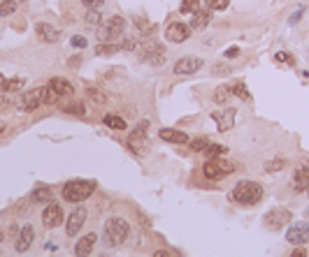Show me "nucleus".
I'll return each mask as SVG.
<instances>
[{
	"mask_svg": "<svg viewBox=\"0 0 309 257\" xmlns=\"http://www.w3.org/2000/svg\"><path fill=\"white\" fill-rule=\"evenodd\" d=\"M307 195H309V188H307Z\"/></svg>",
	"mask_w": 309,
	"mask_h": 257,
	"instance_id": "obj_50",
	"label": "nucleus"
},
{
	"mask_svg": "<svg viewBox=\"0 0 309 257\" xmlns=\"http://www.w3.org/2000/svg\"><path fill=\"white\" fill-rule=\"evenodd\" d=\"M307 250H304V245H295V250H293V257H304Z\"/></svg>",
	"mask_w": 309,
	"mask_h": 257,
	"instance_id": "obj_45",
	"label": "nucleus"
},
{
	"mask_svg": "<svg viewBox=\"0 0 309 257\" xmlns=\"http://www.w3.org/2000/svg\"><path fill=\"white\" fill-rule=\"evenodd\" d=\"M26 86V79L24 77H12L7 79L5 77V86H3V93H7V95H12V93H19V90Z\"/></svg>",
	"mask_w": 309,
	"mask_h": 257,
	"instance_id": "obj_24",
	"label": "nucleus"
},
{
	"mask_svg": "<svg viewBox=\"0 0 309 257\" xmlns=\"http://www.w3.org/2000/svg\"><path fill=\"white\" fill-rule=\"evenodd\" d=\"M230 197H233V202L240 204V206H256V204L265 197V190H263V186L258 181L247 179V181H240V183L233 188Z\"/></svg>",
	"mask_w": 309,
	"mask_h": 257,
	"instance_id": "obj_1",
	"label": "nucleus"
},
{
	"mask_svg": "<svg viewBox=\"0 0 309 257\" xmlns=\"http://www.w3.org/2000/svg\"><path fill=\"white\" fill-rule=\"evenodd\" d=\"M3 132H5V123H3V120H0V135H3Z\"/></svg>",
	"mask_w": 309,
	"mask_h": 257,
	"instance_id": "obj_48",
	"label": "nucleus"
},
{
	"mask_svg": "<svg viewBox=\"0 0 309 257\" xmlns=\"http://www.w3.org/2000/svg\"><path fill=\"white\" fill-rule=\"evenodd\" d=\"M291 188H293V192H307V188H309V165H300V167L293 172Z\"/></svg>",
	"mask_w": 309,
	"mask_h": 257,
	"instance_id": "obj_16",
	"label": "nucleus"
},
{
	"mask_svg": "<svg viewBox=\"0 0 309 257\" xmlns=\"http://www.w3.org/2000/svg\"><path fill=\"white\" fill-rule=\"evenodd\" d=\"M200 5H202L200 0H182V5H179V12H182V14H193Z\"/></svg>",
	"mask_w": 309,
	"mask_h": 257,
	"instance_id": "obj_36",
	"label": "nucleus"
},
{
	"mask_svg": "<svg viewBox=\"0 0 309 257\" xmlns=\"http://www.w3.org/2000/svg\"><path fill=\"white\" fill-rule=\"evenodd\" d=\"M212 10H209V7H198V10H195L193 14H191V30H202L205 28L207 24H209V21H212Z\"/></svg>",
	"mask_w": 309,
	"mask_h": 257,
	"instance_id": "obj_18",
	"label": "nucleus"
},
{
	"mask_svg": "<svg viewBox=\"0 0 309 257\" xmlns=\"http://www.w3.org/2000/svg\"><path fill=\"white\" fill-rule=\"evenodd\" d=\"M3 86H5V77L0 74V93H3Z\"/></svg>",
	"mask_w": 309,
	"mask_h": 257,
	"instance_id": "obj_47",
	"label": "nucleus"
},
{
	"mask_svg": "<svg viewBox=\"0 0 309 257\" xmlns=\"http://www.w3.org/2000/svg\"><path fill=\"white\" fill-rule=\"evenodd\" d=\"M205 65V60L198 58V56H182V58L175 63V74H179V77H184V74H195V72L200 70V67Z\"/></svg>",
	"mask_w": 309,
	"mask_h": 257,
	"instance_id": "obj_11",
	"label": "nucleus"
},
{
	"mask_svg": "<svg viewBox=\"0 0 309 257\" xmlns=\"http://www.w3.org/2000/svg\"><path fill=\"white\" fill-rule=\"evenodd\" d=\"M202 153H205L207 158H218V156H225V153H228V149H225L223 144H212V142H209V146H207Z\"/></svg>",
	"mask_w": 309,
	"mask_h": 257,
	"instance_id": "obj_33",
	"label": "nucleus"
},
{
	"mask_svg": "<svg viewBox=\"0 0 309 257\" xmlns=\"http://www.w3.org/2000/svg\"><path fill=\"white\" fill-rule=\"evenodd\" d=\"M233 67L230 65H212V74H230Z\"/></svg>",
	"mask_w": 309,
	"mask_h": 257,
	"instance_id": "obj_39",
	"label": "nucleus"
},
{
	"mask_svg": "<svg viewBox=\"0 0 309 257\" xmlns=\"http://www.w3.org/2000/svg\"><path fill=\"white\" fill-rule=\"evenodd\" d=\"M96 190H98V183L93 179H72L63 186L61 195H63V199L70 204H82L84 199L91 197Z\"/></svg>",
	"mask_w": 309,
	"mask_h": 257,
	"instance_id": "obj_3",
	"label": "nucleus"
},
{
	"mask_svg": "<svg viewBox=\"0 0 309 257\" xmlns=\"http://www.w3.org/2000/svg\"><path fill=\"white\" fill-rule=\"evenodd\" d=\"M79 63H82V56H72L70 58V67H79Z\"/></svg>",
	"mask_w": 309,
	"mask_h": 257,
	"instance_id": "obj_46",
	"label": "nucleus"
},
{
	"mask_svg": "<svg viewBox=\"0 0 309 257\" xmlns=\"http://www.w3.org/2000/svg\"><path fill=\"white\" fill-rule=\"evenodd\" d=\"M86 218H89V211H86L84 206H77L72 213L67 215V222H65V234L67 236H77V234L82 232V227H84Z\"/></svg>",
	"mask_w": 309,
	"mask_h": 257,
	"instance_id": "obj_10",
	"label": "nucleus"
},
{
	"mask_svg": "<svg viewBox=\"0 0 309 257\" xmlns=\"http://www.w3.org/2000/svg\"><path fill=\"white\" fill-rule=\"evenodd\" d=\"M188 35H191V26L182 24V21H175V24H170L165 28V40H170V42H175V44L186 42Z\"/></svg>",
	"mask_w": 309,
	"mask_h": 257,
	"instance_id": "obj_13",
	"label": "nucleus"
},
{
	"mask_svg": "<svg viewBox=\"0 0 309 257\" xmlns=\"http://www.w3.org/2000/svg\"><path fill=\"white\" fill-rule=\"evenodd\" d=\"M63 222V206L56 202H49L42 211V225L47 229H54Z\"/></svg>",
	"mask_w": 309,
	"mask_h": 257,
	"instance_id": "obj_12",
	"label": "nucleus"
},
{
	"mask_svg": "<svg viewBox=\"0 0 309 257\" xmlns=\"http://www.w3.org/2000/svg\"><path fill=\"white\" fill-rule=\"evenodd\" d=\"M307 215H309V211H307Z\"/></svg>",
	"mask_w": 309,
	"mask_h": 257,
	"instance_id": "obj_51",
	"label": "nucleus"
},
{
	"mask_svg": "<svg viewBox=\"0 0 309 257\" xmlns=\"http://www.w3.org/2000/svg\"><path fill=\"white\" fill-rule=\"evenodd\" d=\"M158 137L163 139V142H170V144H188V135L184 130H175V127H163V130H158Z\"/></svg>",
	"mask_w": 309,
	"mask_h": 257,
	"instance_id": "obj_20",
	"label": "nucleus"
},
{
	"mask_svg": "<svg viewBox=\"0 0 309 257\" xmlns=\"http://www.w3.org/2000/svg\"><path fill=\"white\" fill-rule=\"evenodd\" d=\"M235 109L233 107H225V109H218V111H212V118L216 123V130L218 132H228L235 123Z\"/></svg>",
	"mask_w": 309,
	"mask_h": 257,
	"instance_id": "obj_14",
	"label": "nucleus"
},
{
	"mask_svg": "<svg viewBox=\"0 0 309 257\" xmlns=\"http://www.w3.org/2000/svg\"><path fill=\"white\" fill-rule=\"evenodd\" d=\"M70 42H72V47H77V49H84L86 44H89V42H86V37H84V35H74L72 40H70Z\"/></svg>",
	"mask_w": 309,
	"mask_h": 257,
	"instance_id": "obj_40",
	"label": "nucleus"
},
{
	"mask_svg": "<svg viewBox=\"0 0 309 257\" xmlns=\"http://www.w3.org/2000/svg\"><path fill=\"white\" fill-rule=\"evenodd\" d=\"M230 90H233V95H237L240 100H251V93H249V86L244 84V81H233L230 84Z\"/></svg>",
	"mask_w": 309,
	"mask_h": 257,
	"instance_id": "obj_29",
	"label": "nucleus"
},
{
	"mask_svg": "<svg viewBox=\"0 0 309 257\" xmlns=\"http://www.w3.org/2000/svg\"><path fill=\"white\" fill-rule=\"evenodd\" d=\"M286 241L291 245H307L309 243V222H291L286 229Z\"/></svg>",
	"mask_w": 309,
	"mask_h": 257,
	"instance_id": "obj_8",
	"label": "nucleus"
},
{
	"mask_svg": "<svg viewBox=\"0 0 309 257\" xmlns=\"http://www.w3.org/2000/svg\"><path fill=\"white\" fill-rule=\"evenodd\" d=\"M103 123L107 127H112V130H126V120H123L119 114H105Z\"/></svg>",
	"mask_w": 309,
	"mask_h": 257,
	"instance_id": "obj_28",
	"label": "nucleus"
},
{
	"mask_svg": "<svg viewBox=\"0 0 309 257\" xmlns=\"http://www.w3.org/2000/svg\"><path fill=\"white\" fill-rule=\"evenodd\" d=\"M33 239H35V229H33V225H28V222H26L24 227H21V232H19V236H17V243H14L17 252H26V250H28V248L33 245Z\"/></svg>",
	"mask_w": 309,
	"mask_h": 257,
	"instance_id": "obj_17",
	"label": "nucleus"
},
{
	"mask_svg": "<svg viewBox=\"0 0 309 257\" xmlns=\"http://www.w3.org/2000/svg\"><path fill=\"white\" fill-rule=\"evenodd\" d=\"M119 51H121V44L119 42H98V47H96L98 56H114Z\"/></svg>",
	"mask_w": 309,
	"mask_h": 257,
	"instance_id": "obj_27",
	"label": "nucleus"
},
{
	"mask_svg": "<svg viewBox=\"0 0 309 257\" xmlns=\"http://www.w3.org/2000/svg\"><path fill=\"white\" fill-rule=\"evenodd\" d=\"M207 146H209V137H198V139H193V142H188V149L195 151V153H202Z\"/></svg>",
	"mask_w": 309,
	"mask_h": 257,
	"instance_id": "obj_35",
	"label": "nucleus"
},
{
	"mask_svg": "<svg viewBox=\"0 0 309 257\" xmlns=\"http://www.w3.org/2000/svg\"><path fill=\"white\" fill-rule=\"evenodd\" d=\"M44 104V86H37V88H31L26 95H21L19 100V109L21 111H35L37 107Z\"/></svg>",
	"mask_w": 309,
	"mask_h": 257,
	"instance_id": "obj_9",
	"label": "nucleus"
},
{
	"mask_svg": "<svg viewBox=\"0 0 309 257\" xmlns=\"http://www.w3.org/2000/svg\"><path fill=\"white\" fill-rule=\"evenodd\" d=\"M288 167V160L286 158H274V160H267L265 165H263V172L265 174H277L281 172V169Z\"/></svg>",
	"mask_w": 309,
	"mask_h": 257,
	"instance_id": "obj_26",
	"label": "nucleus"
},
{
	"mask_svg": "<svg viewBox=\"0 0 309 257\" xmlns=\"http://www.w3.org/2000/svg\"><path fill=\"white\" fill-rule=\"evenodd\" d=\"M233 172H235V165H233L230 160H225L223 156L207 158V162L202 165V174H205L207 179H212V181L225 179V176H230Z\"/></svg>",
	"mask_w": 309,
	"mask_h": 257,
	"instance_id": "obj_6",
	"label": "nucleus"
},
{
	"mask_svg": "<svg viewBox=\"0 0 309 257\" xmlns=\"http://www.w3.org/2000/svg\"><path fill=\"white\" fill-rule=\"evenodd\" d=\"M274 63L277 65H286V67H295V56L288 54V51H277L274 54Z\"/></svg>",
	"mask_w": 309,
	"mask_h": 257,
	"instance_id": "obj_31",
	"label": "nucleus"
},
{
	"mask_svg": "<svg viewBox=\"0 0 309 257\" xmlns=\"http://www.w3.org/2000/svg\"><path fill=\"white\" fill-rule=\"evenodd\" d=\"M17 7H19V0H0V17L3 19L12 17L17 12Z\"/></svg>",
	"mask_w": 309,
	"mask_h": 257,
	"instance_id": "obj_30",
	"label": "nucleus"
},
{
	"mask_svg": "<svg viewBox=\"0 0 309 257\" xmlns=\"http://www.w3.org/2000/svg\"><path fill=\"white\" fill-rule=\"evenodd\" d=\"M177 250H156L153 252V257H175Z\"/></svg>",
	"mask_w": 309,
	"mask_h": 257,
	"instance_id": "obj_43",
	"label": "nucleus"
},
{
	"mask_svg": "<svg viewBox=\"0 0 309 257\" xmlns=\"http://www.w3.org/2000/svg\"><path fill=\"white\" fill-rule=\"evenodd\" d=\"M230 0H205V7H209L212 12H221V10H228Z\"/></svg>",
	"mask_w": 309,
	"mask_h": 257,
	"instance_id": "obj_37",
	"label": "nucleus"
},
{
	"mask_svg": "<svg viewBox=\"0 0 309 257\" xmlns=\"http://www.w3.org/2000/svg\"><path fill=\"white\" fill-rule=\"evenodd\" d=\"M49 88H54L56 93H58V95H61V100L63 97H72L74 95V86L70 84V81H67V79H63V77H54V79H49Z\"/></svg>",
	"mask_w": 309,
	"mask_h": 257,
	"instance_id": "obj_19",
	"label": "nucleus"
},
{
	"mask_svg": "<svg viewBox=\"0 0 309 257\" xmlns=\"http://www.w3.org/2000/svg\"><path fill=\"white\" fill-rule=\"evenodd\" d=\"M121 49L123 51H137V44H139V40L137 37H130V35H126V37H121Z\"/></svg>",
	"mask_w": 309,
	"mask_h": 257,
	"instance_id": "obj_38",
	"label": "nucleus"
},
{
	"mask_svg": "<svg viewBox=\"0 0 309 257\" xmlns=\"http://www.w3.org/2000/svg\"><path fill=\"white\" fill-rule=\"evenodd\" d=\"M96 241H98V234H86V236H82V239L77 241V245H74V255H91L93 248H96Z\"/></svg>",
	"mask_w": 309,
	"mask_h": 257,
	"instance_id": "obj_21",
	"label": "nucleus"
},
{
	"mask_svg": "<svg viewBox=\"0 0 309 257\" xmlns=\"http://www.w3.org/2000/svg\"><path fill=\"white\" fill-rule=\"evenodd\" d=\"M84 21L89 26H100V21H103V14H100V7H91L89 12H86Z\"/></svg>",
	"mask_w": 309,
	"mask_h": 257,
	"instance_id": "obj_34",
	"label": "nucleus"
},
{
	"mask_svg": "<svg viewBox=\"0 0 309 257\" xmlns=\"http://www.w3.org/2000/svg\"><path fill=\"white\" fill-rule=\"evenodd\" d=\"M61 109L65 114H72V116H84L86 114V107L82 100H74V102H61Z\"/></svg>",
	"mask_w": 309,
	"mask_h": 257,
	"instance_id": "obj_25",
	"label": "nucleus"
},
{
	"mask_svg": "<svg viewBox=\"0 0 309 257\" xmlns=\"http://www.w3.org/2000/svg\"><path fill=\"white\" fill-rule=\"evenodd\" d=\"M0 239H3V232H0Z\"/></svg>",
	"mask_w": 309,
	"mask_h": 257,
	"instance_id": "obj_49",
	"label": "nucleus"
},
{
	"mask_svg": "<svg viewBox=\"0 0 309 257\" xmlns=\"http://www.w3.org/2000/svg\"><path fill=\"white\" fill-rule=\"evenodd\" d=\"M35 33H37V37L47 44H56L58 40H61V30L54 28V26L47 24V21H40V24L35 26Z\"/></svg>",
	"mask_w": 309,
	"mask_h": 257,
	"instance_id": "obj_15",
	"label": "nucleus"
},
{
	"mask_svg": "<svg viewBox=\"0 0 309 257\" xmlns=\"http://www.w3.org/2000/svg\"><path fill=\"white\" fill-rule=\"evenodd\" d=\"M31 199L37 204H49L51 199H54V192H51V188H47V186H37L35 190H33Z\"/></svg>",
	"mask_w": 309,
	"mask_h": 257,
	"instance_id": "obj_23",
	"label": "nucleus"
},
{
	"mask_svg": "<svg viewBox=\"0 0 309 257\" xmlns=\"http://www.w3.org/2000/svg\"><path fill=\"white\" fill-rule=\"evenodd\" d=\"M82 3L86 5V10H91V7H100L105 0H82Z\"/></svg>",
	"mask_w": 309,
	"mask_h": 257,
	"instance_id": "obj_42",
	"label": "nucleus"
},
{
	"mask_svg": "<svg viewBox=\"0 0 309 257\" xmlns=\"http://www.w3.org/2000/svg\"><path fill=\"white\" fill-rule=\"evenodd\" d=\"M263 222H265L267 229H272V232H281L286 225H291L293 222V213H291V209H286V206H274V209H270L265 213Z\"/></svg>",
	"mask_w": 309,
	"mask_h": 257,
	"instance_id": "obj_7",
	"label": "nucleus"
},
{
	"mask_svg": "<svg viewBox=\"0 0 309 257\" xmlns=\"http://www.w3.org/2000/svg\"><path fill=\"white\" fill-rule=\"evenodd\" d=\"M146 127H149V120H139V125L135 127L126 139L128 151H133L135 156H139V158H144L146 153L151 151V144L146 139Z\"/></svg>",
	"mask_w": 309,
	"mask_h": 257,
	"instance_id": "obj_5",
	"label": "nucleus"
},
{
	"mask_svg": "<svg viewBox=\"0 0 309 257\" xmlns=\"http://www.w3.org/2000/svg\"><path fill=\"white\" fill-rule=\"evenodd\" d=\"M230 95H233L230 84H221V86H216V88H214L212 100L216 102V104H228V102H230Z\"/></svg>",
	"mask_w": 309,
	"mask_h": 257,
	"instance_id": "obj_22",
	"label": "nucleus"
},
{
	"mask_svg": "<svg viewBox=\"0 0 309 257\" xmlns=\"http://www.w3.org/2000/svg\"><path fill=\"white\" fill-rule=\"evenodd\" d=\"M235 56H240V47H228L225 49V58H235Z\"/></svg>",
	"mask_w": 309,
	"mask_h": 257,
	"instance_id": "obj_41",
	"label": "nucleus"
},
{
	"mask_svg": "<svg viewBox=\"0 0 309 257\" xmlns=\"http://www.w3.org/2000/svg\"><path fill=\"white\" fill-rule=\"evenodd\" d=\"M128 236H130V225H128V220L114 215V218H109V220L105 222L103 241L107 248H119V245H123L128 241Z\"/></svg>",
	"mask_w": 309,
	"mask_h": 257,
	"instance_id": "obj_2",
	"label": "nucleus"
},
{
	"mask_svg": "<svg viewBox=\"0 0 309 257\" xmlns=\"http://www.w3.org/2000/svg\"><path fill=\"white\" fill-rule=\"evenodd\" d=\"M302 14H304V7H300V10H297V12L291 17V26H295L297 21H300V17H302Z\"/></svg>",
	"mask_w": 309,
	"mask_h": 257,
	"instance_id": "obj_44",
	"label": "nucleus"
},
{
	"mask_svg": "<svg viewBox=\"0 0 309 257\" xmlns=\"http://www.w3.org/2000/svg\"><path fill=\"white\" fill-rule=\"evenodd\" d=\"M86 95H89L91 102H96V104H105L107 102V95L100 88H96V86H86Z\"/></svg>",
	"mask_w": 309,
	"mask_h": 257,
	"instance_id": "obj_32",
	"label": "nucleus"
},
{
	"mask_svg": "<svg viewBox=\"0 0 309 257\" xmlns=\"http://www.w3.org/2000/svg\"><path fill=\"white\" fill-rule=\"evenodd\" d=\"M123 30H126V19L121 14H114L98 26V40L100 42H119V37H123Z\"/></svg>",
	"mask_w": 309,
	"mask_h": 257,
	"instance_id": "obj_4",
	"label": "nucleus"
}]
</instances>
